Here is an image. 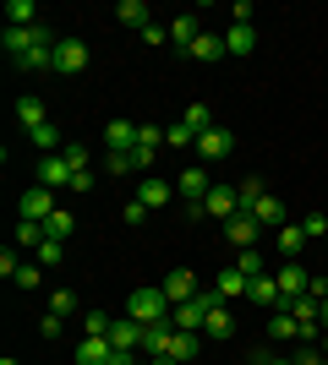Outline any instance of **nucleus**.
Here are the masks:
<instances>
[{"instance_id":"nucleus-45","label":"nucleus","mask_w":328,"mask_h":365,"mask_svg":"<svg viewBox=\"0 0 328 365\" xmlns=\"http://www.w3.org/2000/svg\"><path fill=\"white\" fill-rule=\"evenodd\" d=\"M142 44H170V28H159V22H148V28H142Z\"/></svg>"},{"instance_id":"nucleus-17","label":"nucleus","mask_w":328,"mask_h":365,"mask_svg":"<svg viewBox=\"0 0 328 365\" xmlns=\"http://www.w3.org/2000/svg\"><path fill=\"white\" fill-rule=\"evenodd\" d=\"M170 197H175V185L154 180V175H142V191H137V202L148 207V213H159V207H170Z\"/></svg>"},{"instance_id":"nucleus-11","label":"nucleus","mask_w":328,"mask_h":365,"mask_svg":"<svg viewBox=\"0 0 328 365\" xmlns=\"http://www.w3.org/2000/svg\"><path fill=\"white\" fill-rule=\"evenodd\" d=\"M274 278H279L284 300H296V294H307V289H312V273H307L301 262H284V267H274Z\"/></svg>"},{"instance_id":"nucleus-16","label":"nucleus","mask_w":328,"mask_h":365,"mask_svg":"<svg viewBox=\"0 0 328 365\" xmlns=\"http://www.w3.org/2000/svg\"><path fill=\"white\" fill-rule=\"evenodd\" d=\"M247 213L257 218V224H263V229H279V224H290V218H284V202L274 197V191H268V197H257V202H252V207H247Z\"/></svg>"},{"instance_id":"nucleus-9","label":"nucleus","mask_w":328,"mask_h":365,"mask_svg":"<svg viewBox=\"0 0 328 365\" xmlns=\"http://www.w3.org/2000/svg\"><path fill=\"white\" fill-rule=\"evenodd\" d=\"M307 240H312V235H307L301 224H279V229H274V245H279V257H284V262H301Z\"/></svg>"},{"instance_id":"nucleus-39","label":"nucleus","mask_w":328,"mask_h":365,"mask_svg":"<svg viewBox=\"0 0 328 365\" xmlns=\"http://www.w3.org/2000/svg\"><path fill=\"white\" fill-rule=\"evenodd\" d=\"M164 148H197V137H192V131H187V120L164 125Z\"/></svg>"},{"instance_id":"nucleus-26","label":"nucleus","mask_w":328,"mask_h":365,"mask_svg":"<svg viewBox=\"0 0 328 365\" xmlns=\"http://www.w3.org/2000/svg\"><path fill=\"white\" fill-rule=\"evenodd\" d=\"M197 38H203V28H197V16H175V22H170V44L192 49Z\"/></svg>"},{"instance_id":"nucleus-20","label":"nucleus","mask_w":328,"mask_h":365,"mask_svg":"<svg viewBox=\"0 0 328 365\" xmlns=\"http://www.w3.org/2000/svg\"><path fill=\"white\" fill-rule=\"evenodd\" d=\"M214 289H219V300L230 305V300H241V294L252 289V278H247V273H235V267H224V273L214 278Z\"/></svg>"},{"instance_id":"nucleus-32","label":"nucleus","mask_w":328,"mask_h":365,"mask_svg":"<svg viewBox=\"0 0 328 365\" xmlns=\"http://www.w3.org/2000/svg\"><path fill=\"white\" fill-rule=\"evenodd\" d=\"M268 338H274V344H284V338H296V317H290V311H274V317H268Z\"/></svg>"},{"instance_id":"nucleus-27","label":"nucleus","mask_w":328,"mask_h":365,"mask_svg":"<svg viewBox=\"0 0 328 365\" xmlns=\"http://www.w3.org/2000/svg\"><path fill=\"white\" fill-rule=\"evenodd\" d=\"M6 16H11V28H39V6L33 0H6Z\"/></svg>"},{"instance_id":"nucleus-12","label":"nucleus","mask_w":328,"mask_h":365,"mask_svg":"<svg viewBox=\"0 0 328 365\" xmlns=\"http://www.w3.org/2000/svg\"><path fill=\"white\" fill-rule=\"evenodd\" d=\"M39 185H49V191L71 185V164H66V153H49V158H39Z\"/></svg>"},{"instance_id":"nucleus-5","label":"nucleus","mask_w":328,"mask_h":365,"mask_svg":"<svg viewBox=\"0 0 328 365\" xmlns=\"http://www.w3.org/2000/svg\"><path fill=\"white\" fill-rule=\"evenodd\" d=\"M159 289H164V300H170V305H187V300H197V289H203V284H197V273H192V267H175Z\"/></svg>"},{"instance_id":"nucleus-54","label":"nucleus","mask_w":328,"mask_h":365,"mask_svg":"<svg viewBox=\"0 0 328 365\" xmlns=\"http://www.w3.org/2000/svg\"><path fill=\"white\" fill-rule=\"evenodd\" d=\"M323 327H328V300H323Z\"/></svg>"},{"instance_id":"nucleus-25","label":"nucleus","mask_w":328,"mask_h":365,"mask_svg":"<svg viewBox=\"0 0 328 365\" xmlns=\"http://www.w3.org/2000/svg\"><path fill=\"white\" fill-rule=\"evenodd\" d=\"M115 22H121V28H148V6H142V0H121V6H115Z\"/></svg>"},{"instance_id":"nucleus-10","label":"nucleus","mask_w":328,"mask_h":365,"mask_svg":"<svg viewBox=\"0 0 328 365\" xmlns=\"http://www.w3.org/2000/svg\"><path fill=\"white\" fill-rule=\"evenodd\" d=\"M247 300H252V305H263V311H279V305H284V289H279V278H274V273H263V278H252V289H247Z\"/></svg>"},{"instance_id":"nucleus-14","label":"nucleus","mask_w":328,"mask_h":365,"mask_svg":"<svg viewBox=\"0 0 328 365\" xmlns=\"http://www.w3.org/2000/svg\"><path fill=\"white\" fill-rule=\"evenodd\" d=\"M197 153H203L208 164H214V158H230V153H235V137L224 131V125H214V131H203V137H197Z\"/></svg>"},{"instance_id":"nucleus-47","label":"nucleus","mask_w":328,"mask_h":365,"mask_svg":"<svg viewBox=\"0 0 328 365\" xmlns=\"http://www.w3.org/2000/svg\"><path fill=\"white\" fill-rule=\"evenodd\" d=\"M66 153V164L71 169H88V148H77V142H71V148H61Z\"/></svg>"},{"instance_id":"nucleus-8","label":"nucleus","mask_w":328,"mask_h":365,"mask_svg":"<svg viewBox=\"0 0 328 365\" xmlns=\"http://www.w3.org/2000/svg\"><path fill=\"white\" fill-rule=\"evenodd\" d=\"M203 207H208V218H219V224H230L235 213H241V191H230V185H214L203 197Z\"/></svg>"},{"instance_id":"nucleus-22","label":"nucleus","mask_w":328,"mask_h":365,"mask_svg":"<svg viewBox=\"0 0 328 365\" xmlns=\"http://www.w3.org/2000/svg\"><path fill=\"white\" fill-rule=\"evenodd\" d=\"M16 71H55V44H33L22 61H16Z\"/></svg>"},{"instance_id":"nucleus-30","label":"nucleus","mask_w":328,"mask_h":365,"mask_svg":"<svg viewBox=\"0 0 328 365\" xmlns=\"http://www.w3.org/2000/svg\"><path fill=\"white\" fill-rule=\"evenodd\" d=\"M16 120L28 125V131H33V125H44L49 120V115H44V98H16Z\"/></svg>"},{"instance_id":"nucleus-1","label":"nucleus","mask_w":328,"mask_h":365,"mask_svg":"<svg viewBox=\"0 0 328 365\" xmlns=\"http://www.w3.org/2000/svg\"><path fill=\"white\" fill-rule=\"evenodd\" d=\"M175 305L164 300V289H131L126 294V317L142 322V327H159V322H170Z\"/></svg>"},{"instance_id":"nucleus-53","label":"nucleus","mask_w":328,"mask_h":365,"mask_svg":"<svg viewBox=\"0 0 328 365\" xmlns=\"http://www.w3.org/2000/svg\"><path fill=\"white\" fill-rule=\"evenodd\" d=\"M0 365H22V360H11V354H6V360H0Z\"/></svg>"},{"instance_id":"nucleus-50","label":"nucleus","mask_w":328,"mask_h":365,"mask_svg":"<svg viewBox=\"0 0 328 365\" xmlns=\"http://www.w3.org/2000/svg\"><path fill=\"white\" fill-rule=\"evenodd\" d=\"M121 218H126V224H142V218H148V207H142V202L131 197V202H126V213H121Z\"/></svg>"},{"instance_id":"nucleus-15","label":"nucleus","mask_w":328,"mask_h":365,"mask_svg":"<svg viewBox=\"0 0 328 365\" xmlns=\"http://www.w3.org/2000/svg\"><path fill=\"white\" fill-rule=\"evenodd\" d=\"M115 344H109V338H82L77 344V365H115Z\"/></svg>"},{"instance_id":"nucleus-19","label":"nucleus","mask_w":328,"mask_h":365,"mask_svg":"<svg viewBox=\"0 0 328 365\" xmlns=\"http://www.w3.org/2000/svg\"><path fill=\"white\" fill-rule=\"evenodd\" d=\"M104 148L109 153H131V148H137V125H131V120H109L104 125Z\"/></svg>"},{"instance_id":"nucleus-46","label":"nucleus","mask_w":328,"mask_h":365,"mask_svg":"<svg viewBox=\"0 0 328 365\" xmlns=\"http://www.w3.org/2000/svg\"><path fill=\"white\" fill-rule=\"evenodd\" d=\"M0 273H6V278H16V273H22V262H16V251H11V245L0 251Z\"/></svg>"},{"instance_id":"nucleus-7","label":"nucleus","mask_w":328,"mask_h":365,"mask_svg":"<svg viewBox=\"0 0 328 365\" xmlns=\"http://www.w3.org/2000/svg\"><path fill=\"white\" fill-rule=\"evenodd\" d=\"M224 240H230L235 251H252V245L263 240V224H257V218H252V213H235L230 224H224Z\"/></svg>"},{"instance_id":"nucleus-37","label":"nucleus","mask_w":328,"mask_h":365,"mask_svg":"<svg viewBox=\"0 0 328 365\" xmlns=\"http://www.w3.org/2000/svg\"><path fill=\"white\" fill-rule=\"evenodd\" d=\"M28 137H33V148H44V158H49V153H61V137H55V125H33V131H28Z\"/></svg>"},{"instance_id":"nucleus-3","label":"nucleus","mask_w":328,"mask_h":365,"mask_svg":"<svg viewBox=\"0 0 328 365\" xmlns=\"http://www.w3.org/2000/svg\"><path fill=\"white\" fill-rule=\"evenodd\" d=\"M159 148H164V125H137V148H131V169H148L159 158Z\"/></svg>"},{"instance_id":"nucleus-36","label":"nucleus","mask_w":328,"mask_h":365,"mask_svg":"<svg viewBox=\"0 0 328 365\" xmlns=\"http://www.w3.org/2000/svg\"><path fill=\"white\" fill-rule=\"evenodd\" d=\"M71 229H77V218L66 213V207H55V213H49V224H44V235H49V240H66Z\"/></svg>"},{"instance_id":"nucleus-2","label":"nucleus","mask_w":328,"mask_h":365,"mask_svg":"<svg viewBox=\"0 0 328 365\" xmlns=\"http://www.w3.org/2000/svg\"><path fill=\"white\" fill-rule=\"evenodd\" d=\"M0 44H6V55H11V66H16L33 44H61V38H55V28H49V22H39V28H11V22H6Z\"/></svg>"},{"instance_id":"nucleus-31","label":"nucleus","mask_w":328,"mask_h":365,"mask_svg":"<svg viewBox=\"0 0 328 365\" xmlns=\"http://www.w3.org/2000/svg\"><path fill=\"white\" fill-rule=\"evenodd\" d=\"M11 240H16V245H33V251H39L49 235H44V224H33V218H16V235H11Z\"/></svg>"},{"instance_id":"nucleus-49","label":"nucleus","mask_w":328,"mask_h":365,"mask_svg":"<svg viewBox=\"0 0 328 365\" xmlns=\"http://www.w3.org/2000/svg\"><path fill=\"white\" fill-rule=\"evenodd\" d=\"M71 191H94V169H71Z\"/></svg>"},{"instance_id":"nucleus-43","label":"nucleus","mask_w":328,"mask_h":365,"mask_svg":"<svg viewBox=\"0 0 328 365\" xmlns=\"http://www.w3.org/2000/svg\"><path fill=\"white\" fill-rule=\"evenodd\" d=\"M104 169L109 175H131V153H104Z\"/></svg>"},{"instance_id":"nucleus-55","label":"nucleus","mask_w":328,"mask_h":365,"mask_svg":"<svg viewBox=\"0 0 328 365\" xmlns=\"http://www.w3.org/2000/svg\"><path fill=\"white\" fill-rule=\"evenodd\" d=\"M323 354H328V333H323Z\"/></svg>"},{"instance_id":"nucleus-24","label":"nucleus","mask_w":328,"mask_h":365,"mask_svg":"<svg viewBox=\"0 0 328 365\" xmlns=\"http://www.w3.org/2000/svg\"><path fill=\"white\" fill-rule=\"evenodd\" d=\"M187 55H192V61H224V33H203Z\"/></svg>"},{"instance_id":"nucleus-4","label":"nucleus","mask_w":328,"mask_h":365,"mask_svg":"<svg viewBox=\"0 0 328 365\" xmlns=\"http://www.w3.org/2000/svg\"><path fill=\"white\" fill-rule=\"evenodd\" d=\"M55 71L61 76H82L88 71V44H82V38H61V44H55Z\"/></svg>"},{"instance_id":"nucleus-48","label":"nucleus","mask_w":328,"mask_h":365,"mask_svg":"<svg viewBox=\"0 0 328 365\" xmlns=\"http://www.w3.org/2000/svg\"><path fill=\"white\" fill-rule=\"evenodd\" d=\"M61 327H66V317H44V322H39V333H44L49 344H55V338H61Z\"/></svg>"},{"instance_id":"nucleus-23","label":"nucleus","mask_w":328,"mask_h":365,"mask_svg":"<svg viewBox=\"0 0 328 365\" xmlns=\"http://www.w3.org/2000/svg\"><path fill=\"white\" fill-rule=\"evenodd\" d=\"M252 49H257V33L252 28H224V55H252Z\"/></svg>"},{"instance_id":"nucleus-28","label":"nucleus","mask_w":328,"mask_h":365,"mask_svg":"<svg viewBox=\"0 0 328 365\" xmlns=\"http://www.w3.org/2000/svg\"><path fill=\"white\" fill-rule=\"evenodd\" d=\"M235 273H247V278H263L268 273V262H263V251L252 245V251H235V262H230Z\"/></svg>"},{"instance_id":"nucleus-51","label":"nucleus","mask_w":328,"mask_h":365,"mask_svg":"<svg viewBox=\"0 0 328 365\" xmlns=\"http://www.w3.org/2000/svg\"><path fill=\"white\" fill-rule=\"evenodd\" d=\"M252 365H296V360H274V354H252Z\"/></svg>"},{"instance_id":"nucleus-44","label":"nucleus","mask_w":328,"mask_h":365,"mask_svg":"<svg viewBox=\"0 0 328 365\" xmlns=\"http://www.w3.org/2000/svg\"><path fill=\"white\" fill-rule=\"evenodd\" d=\"M301 229H307L312 240H317V235H328V213H307V218H301Z\"/></svg>"},{"instance_id":"nucleus-21","label":"nucleus","mask_w":328,"mask_h":365,"mask_svg":"<svg viewBox=\"0 0 328 365\" xmlns=\"http://www.w3.org/2000/svg\"><path fill=\"white\" fill-rule=\"evenodd\" d=\"M170 338H175V322L148 327V333H142V354H148V360H154V354H170Z\"/></svg>"},{"instance_id":"nucleus-33","label":"nucleus","mask_w":328,"mask_h":365,"mask_svg":"<svg viewBox=\"0 0 328 365\" xmlns=\"http://www.w3.org/2000/svg\"><path fill=\"white\" fill-rule=\"evenodd\" d=\"M187 131H192V137L214 131V109H208V104H187Z\"/></svg>"},{"instance_id":"nucleus-56","label":"nucleus","mask_w":328,"mask_h":365,"mask_svg":"<svg viewBox=\"0 0 328 365\" xmlns=\"http://www.w3.org/2000/svg\"><path fill=\"white\" fill-rule=\"evenodd\" d=\"M247 365H252V360H247Z\"/></svg>"},{"instance_id":"nucleus-41","label":"nucleus","mask_w":328,"mask_h":365,"mask_svg":"<svg viewBox=\"0 0 328 365\" xmlns=\"http://www.w3.org/2000/svg\"><path fill=\"white\" fill-rule=\"evenodd\" d=\"M16 289H39V284H44V267H39V262H22V273L11 278Z\"/></svg>"},{"instance_id":"nucleus-29","label":"nucleus","mask_w":328,"mask_h":365,"mask_svg":"<svg viewBox=\"0 0 328 365\" xmlns=\"http://www.w3.org/2000/svg\"><path fill=\"white\" fill-rule=\"evenodd\" d=\"M203 333H208V338H230V333H235V322H230V305H214V311H208Z\"/></svg>"},{"instance_id":"nucleus-18","label":"nucleus","mask_w":328,"mask_h":365,"mask_svg":"<svg viewBox=\"0 0 328 365\" xmlns=\"http://www.w3.org/2000/svg\"><path fill=\"white\" fill-rule=\"evenodd\" d=\"M142 333H148V327H142V322H115V327H109V344H115V349H131V354H142Z\"/></svg>"},{"instance_id":"nucleus-34","label":"nucleus","mask_w":328,"mask_h":365,"mask_svg":"<svg viewBox=\"0 0 328 365\" xmlns=\"http://www.w3.org/2000/svg\"><path fill=\"white\" fill-rule=\"evenodd\" d=\"M109 327H115L109 311H88V317H82V338H109Z\"/></svg>"},{"instance_id":"nucleus-40","label":"nucleus","mask_w":328,"mask_h":365,"mask_svg":"<svg viewBox=\"0 0 328 365\" xmlns=\"http://www.w3.org/2000/svg\"><path fill=\"white\" fill-rule=\"evenodd\" d=\"M33 262H39V267H61V262H66V245H61V240H44Z\"/></svg>"},{"instance_id":"nucleus-38","label":"nucleus","mask_w":328,"mask_h":365,"mask_svg":"<svg viewBox=\"0 0 328 365\" xmlns=\"http://www.w3.org/2000/svg\"><path fill=\"white\" fill-rule=\"evenodd\" d=\"M49 317H77V294L55 289V294H49Z\"/></svg>"},{"instance_id":"nucleus-13","label":"nucleus","mask_w":328,"mask_h":365,"mask_svg":"<svg viewBox=\"0 0 328 365\" xmlns=\"http://www.w3.org/2000/svg\"><path fill=\"white\" fill-rule=\"evenodd\" d=\"M49 213H55V191H49V185H39V191H22V218H33V224H49Z\"/></svg>"},{"instance_id":"nucleus-52","label":"nucleus","mask_w":328,"mask_h":365,"mask_svg":"<svg viewBox=\"0 0 328 365\" xmlns=\"http://www.w3.org/2000/svg\"><path fill=\"white\" fill-rule=\"evenodd\" d=\"M148 365H181V360H170V354H154V360H148Z\"/></svg>"},{"instance_id":"nucleus-6","label":"nucleus","mask_w":328,"mask_h":365,"mask_svg":"<svg viewBox=\"0 0 328 365\" xmlns=\"http://www.w3.org/2000/svg\"><path fill=\"white\" fill-rule=\"evenodd\" d=\"M208 191H214V180H208L203 164H187V169H181V180H175V197H181V202H203Z\"/></svg>"},{"instance_id":"nucleus-42","label":"nucleus","mask_w":328,"mask_h":365,"mask_svg":"<svg viewBox=\"0 0 328 365\" xmlns=\"http://www.w3.org/2000/svg\"><path fill=\"white\" fill-rule=\"evenodd\" d=\"M235 191H241V213H247V207H252V202H257V197H268V185L257 180V175H252V180H241V185H235Z\"/></svg>"},{"instance_id":"nucleus-35","label":"nucleus","mask_w":328,"mask_h":365,"mask_svg":"<svg viewBox=\"0 0 328 365\" xmlns=\"http://www.w3.org/2000/svg\"><path fill=\"white\" fill-rule=\"evenodd\" d=\"M170 360H181V365L197 360V333H175L170 338Z\"/></svg>"}]
</instances>
